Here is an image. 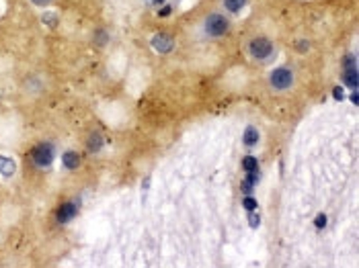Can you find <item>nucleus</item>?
Listing matches in <instances>:
<instances>
[{
	"label": "nucleus",
	"mask_w": 359,
	"mask_h": 268,
	"mask_svg": "<svg viewBox=\"0 0 359 268\" xmlns=\"http://www.w3.org/2000/svg\"><path fill=\"white\" fill-rule=\"evenodd\" d=\"M204 29H206V33H208L210 37H222V35L228 33L230 20L224 16V14H220V12H214V14H210V16L206 18Z\"/></svg>",
	"instance_id": "1"
},
{
	"label": "nucleus",
	"mask_w": 359,
	"mask_h": 268,
	"mask_svg": "<svg viewBox=\"0 0 359 268\" xmlns=\"http://www.w3.org/2000/svg\"><path fill=\"white\" fill-rule=\"evenodd\" d=\"M249 54H251L255 60L265 62V60L271 58V54H273V43L269 41L267 37H255V39L249 43Z\"/></svg>",
	"instance_id": "2"
},
{
	"label": "nucleus",
	"mask_w": 359,
	"mask_h": 268,
	"mask_svg": "<svg viewBox=\"0 0 359 268\" xmlns=\"http://www.w3.org/2000/svg\"><path fill=\"white\" fill-rule=\"evenodd\" d=\"M54 156H56V148L52 144H39L31 154V160L37 168H48L54 162Z\"/></svg>",
	"instance_id": "3"
},
{
	"label": "nucleus",
	"mask_w": 359,
	"mask_h": 268,
	"mask_svg": "<svg viewBox=\"0 0 359 268\" xmlns=\"http://www.w3.org/2000/svg\"><path fill=\"white\" fill-rule=\"evenodd\" d=\"M269 82L275 90H287V88L294 84V74H291L289 68H275L269 76Z\"/></svg>",
	"instance_id": "4"
},
{
	"label": "nucleus",
	"mask_w": 359,
	"mask_h": 268,
	"mask_svg": "<svg viewBox=\"0 0 359 268\" xmlns=\"http://www.w3.org/2000/svg\"><path fill=\"white\" fill-rule=\"evenodd\" d=\"M343 82L349 88H357V66H355V56L349 54L343 58Z\"/></svg>",
	"instance_id": "5"
},
{
	"label": "nucleus",
	"mask_w": 359,
	"mask_h": 268,
	"mask_svg": "<svg viewBox=\"0 0 359 268\" xmlns=\"http://www.w3.org/2000/svg\"><path fill=\"white\" fill-rule=\"evenodd\" d=\"M78 209H80V198H76V200H68L66 205H62L60 209H58V215H56V219H58V223H70L76 215H78Z\"/></svg>",
	"instance_id": "6"
},
{
	"label": "nucleus",
	"mask_w": 359,
	"mask_h": 268,
	"mask_svg": "<svg viewBox=\"0 0 359 268\" xmlns=\"http://www.w3.org/2000/svg\"><path fill=\"white\" fill-rule=\"evenodd\" d=\"M152 48L158 52V54H168V52H172V48H174V41H172V37L166 35V33H156V35L152 37Z\"/></svg>",
	"instance_id": "7"
},
{
	"label": "nucleus",
	"mask_w": 359,
	"mask_h": 268,
	"mask_svg": "<svg viewBox=\"0 0 359 268\" xmlns=\"http://www.w3.org/2000/svg\"><path fill=\"white\" fill-rule=\"evenodd\" d=\"M242 144L246 148H255L259 144V131L255 127H246L244 129V136H242Z\"/></svg>",
	"instance_id": "8"
},
{
	"label": "nucleus",
	"mask_w": 359,
	"mask_h": 268,
	"mask_svg": "<svg viewBox=\"0 0 359 268\" xmlns=\"http://www.w3.org/2000/svg\"><path fill=\"white\" fill-rule=\"evenodd\" d=\"M62 162H64V168H68V170H76L78 164H80V156L76 152H66L62 156Z\"/></svg>",
	"instance_id": "9"
},
{
	"label": "nucleus",
	"mask_w": 359,
	"mask_h": 268,
	"mask_svg": "<svg viewBox=\"0 0 359 268\" xmlns=\"http://www.w3.org/2000/svg\"><path fill=\"white\" fill-rule=\"evenodd\" d=\"M15 170H17V164H15L11 158H5V156H0V174L7 176V178H11V176L15 174Z\"/></svg>",
	"instance_id": "10"
},
{
	"label": "nucleus",
	"mask_w": 359,
	"mask_h": 268,
	"mask_svg": "<svg viewBox=\"0 0 359 268\" xmlns=\"http://www.w3.org/2000/svg\"><path fill=\"white\" fill-rule=\"evenodd\" d=\"M224 6H226V10H230L232 14H236L246 6V0H224Z\"/></svg>",
	"instance_id": "11"
},
{
	"label": "nucleus",
	"mask_w": 359,
	"mask_h": 268,
	"mask_svg": "<svg viewBox=\"0 0 359 268\" xmlns=\"http://www.w3.org/2000/svg\"><path fill=\"white\" fill-rule=\"evenodd\" d=\"M101 148H103V136H101L99 131H95L93 136L88 138V150H91V152H99Z\"/></svg>",
	"instance_id": "12"
},
{
	"label": "nucleus",
	"mask_w": 359,
	"mask_h": 268,
	"mask_svg": "<svg viewBox=\"0 0 359 268\" xmlns=\"http://www.w3.org/2000/svg\"><path fill=\"white\" fill-rule=\"evenodd\" d=\"M242 168H244V172L259 170V160L255 158V156H246V158L242 160Z\"/></svg>",
	"instance_id": "13"
},
{
	"label": "nucleus",
	"mask_w": 359,
	"mask_h": 268,
	"mask_svg": "<svg viewBox=\"0 0 359 268\" xmlns=\"http://www.w3.org/2000/svg\"><path fill=\"white\" fill-rule=\"evenodd\" d=\"M242 207H244L246 211H255V209H257V200H255L251 194H244V198H242Z\"/></svg>",
	"instance_id": "14"
},
{
	"label": "nucleus",
	"mask_w": 359,
	"mask_h": 268,
	"mask_svg": "<svg viewBox=\"0 0 359 268\" xmlns=\"http://www.w3.org/2000/svg\"><path fill=\"white\" fill-rule=\"evenodd\" d=\"M259 221H261V217H259L255 211H251V228H253V230L259 228Z\"/></svg>",
	"instance_id": "15"
},
{
	"label": "nucleus",
	"mask_w": 359,
	"mask_h": 268,
	"mask_svg": "<svg viewBox=\"0 0 359 268\" xmlns=\"http://www.w3.org/2000/svg\"><path fill=\"white\" fill-rule=\"evenodd\" d=\"M324 223H326V215H318V219H316V228L322 230V228H324Z\"/></svg>",
	"instance_id": "16"
},
{
	"label": "nucleus",
	"mask_w": 359,
	"mask_h": 268,
	"mask_svg": "<svg viewBox=\"0 0 359 268\" xmlns=\"http://www.w3.org/2000/svg\"><path fill=\"white\" fill-rule=\"evenodd\" d=\"M31 2H33V4H37V6H48V4L52 2V0H31Z\"/></svg>",
	"instance_id": "17"
},
{
	"label": "nucleus",
	"mask_w": 359,
	"mask_h": 268,
	"mask_svg": "<svg viewBox=\"0 0 359 268\" xmlns=\"http://www.w3.org/2000/svg\"><path fill=\"white\" fill-rule=\"evenodd\" d=\"M334 98H336V100L343 98V88H334Z\"/></svg>",
	"instance_id": "18"
},
{
	"label": "nucleus",
	"mask_w": 359,
	"mask_h": 268,
	"mask_svg": "<svg viewBox=\"0 0 359 268\" xmlns=\"http://www.w3.org/2000/svg\"><path fill=\"white\" fill-rule=\"evenodd\" d=\"M298 48H300V54H306V52H308V43H306V41H300Z\"/></svg>",
	"instance_id": "19"
},
{
	"label": "nucleus",
	"mask_w": 359,
	"mask_h": 268,
	"mask_svg": "<svg viewBox=\"0 0 359 268\" xmlns=\"http://www.w3.org/2000/svg\"><path fill=\"white\" fill-rule=\"evenodd\" d=\"M158 14H160V16H166V14H170V6H164V8H162Z\"/></svg>",
	"instance_id": "20"
},
{
	"label": "nucleus",
	"mask_w": 359,
	"mask_h": 268,
	"mask_svg": "<svg viewBox=\"0 0 359 268\" xmlns=\"http://www.w3.org/2000/svg\"><path fill=\"white\" fill-rule=\"evenodd\" d=\"M154 2H156V4H162V2H164V0H154Z\"/></svg>",
	"instance_id": "21"
}]
</instances>
